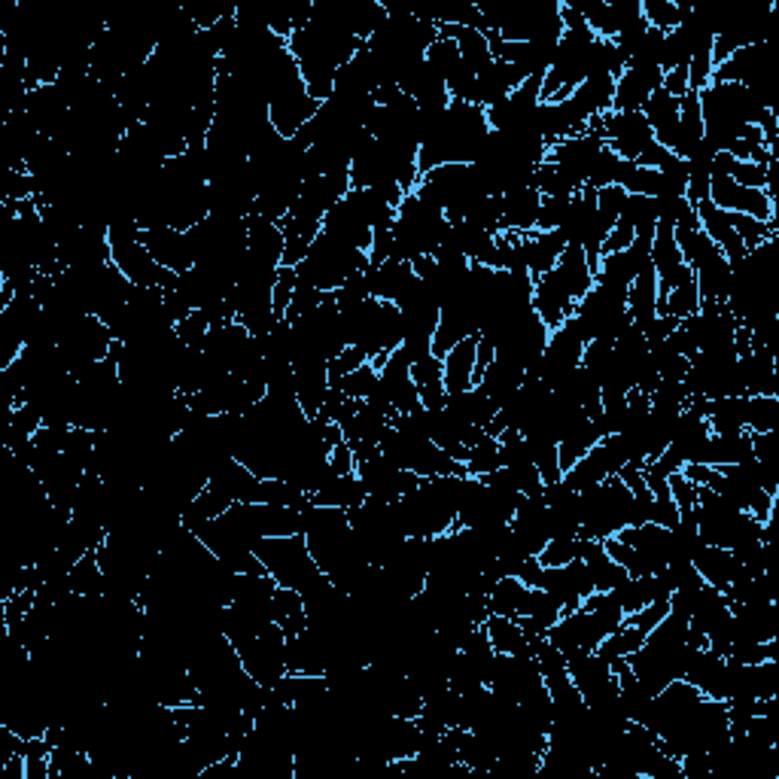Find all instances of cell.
<instances>
[{
    "mask_svg": "<svg viewBox=\"0 0 779 779\" xmlns=\"http://www.w3.org/2000/svg\"><path fill=\"white\" fill-rule=\"evenodd\" d=\"M378 381H381V372L372 366V363H366V366H360L356 372H351V375H344L336 387L344 397L368 399L372 397V390L378 387Z\"/></svg>",
    "mask_w": 779,
    "mask_h": 779,
    "instance_id": "47",
    "label": "cell"
},
{
    "mask_svg": "<svg viewBox=\"0 0 779 779\" xmlns=\"http://www.w3.org/2000/svg\"><path fill=\"white\" fill-rule=\"evenodd\" d=\"M231 645L256 686L275 688L280 676H287V633L275 621L262 627L256 637L235 640Z\"/></svg>",
    "mask_w": 779,
    "mask_h": 779,
    "instance_id": "4",
    "label": "cell"
},
{
    "mask_svg": "<svg viewBox=\"0 0 779 779\" xmlns=\"http://www.w3.org/2000/svg\"><path fill=\"white\" fill-rule=\"evenodd\" d=\"M247 253L253 260L265 262V265L280 268V260H284V231H280V226L260 214L247 216Z\"/></svg>",
    "mask_w": 779,
    "mask_h": 779,
    "instance_id": "23",
    "label": "cell"
},
{
    "mask_svg": "<svg viewBox=\"0 0 779 779\" xmlns=\"http://www.w3.org/2000/svg\"><path fill=\"white\" fill-rule=\"evenodd\" d=\"M698 311H701V292H698L694 277L686 280V284H679V287H673V290L657 302V314H670V317H676L679 323L688 321V317L698 314Z\"/></svg>",
    "mask_w": 779,
    "mask_h": 779,
    "instance_id": "39",
    "label": "cell"
},
{
    "mask_svg": "<svg viewBox=\"0 0 779 779\" xmlns=\"http://www.w3.org/2000/svg\"><path fill=\"white\" fill-rule=\"evenodd\" d=\"M463 466H466V475H473V478H485V475L497 473V469L503 466V460H500V439L485 436L481 442H475L473 448H469Z\"/></svg>",
    "mask_w": 779,
    "mask_h": 779,
    "instance_id": "40",
    "label": "cell"
},
{
    "mask_svg": "<svg viewBox=\"0 0 779 779\" xmlns=\"http://www.w3.org/2000/svg\"><path fill=\"white\" fill-rule=\"evenodd\" d=\"M551 284L554 287H561V290L569 296V299H585V292L594 287V268L588 265V256H585V250L576 244H566V250L561 253V260L557 265L549 272Z\"/></svg>",
    "mask_w": 779,
    "mask_h": 779,
    "instance_id": "16",
    "label": "cell"
},
{
    "mask_svg": "<svg viewBox=\"0 0 779 779\" xmlns=\"http://www.w3.org/2000/svg\"><path fill=\"white\" fill-rule=\"evenodd\" d=\"M520 250H524V262H527V275L536 280V277L549 275L557 265L561 253L566 250V241L561 231L533 229L530 235H520Z\"/></svg>",
    "mask_w": 779,
    "mask_h": 779,
    "instance_id": "20",
    "label": "cell"
},
{
    "mask_svg": "<svg viewBox=\"0 0 779 779\" xmlns=\"http://www.w3.org/2000/svg\"><path fill=\"white\" fill-rule=\"evenodd\" d=\"M694 211H698V226H701V231L718 247V250H721V253H725V260L731 262V265H737V262L746 256L749 250L743 247V241L737 238L728 211L716 208L709 199L701 201V204H694Z\"/></svg>",
    "mask_w": 779,
    "mask_h": 779,
    "instance_id": "15",
    "label": "cell"
},
{
    "mask_svg": "<svg viewBox=\"0 0 779 779\" xmlns=\"http://www.w3.org/2000/svg\"><path fill=\"white\" fill-rule=\"evenodd\" d=\"M272 621L280 625V630L287 633V640L305 633L307 612L302 594H299V591H290V588H277L275 596H272Z\"/></svg>",
    "mask_w": 779,
    "mask_h": 779,
    "instance_id": "32",
    "label": "cell"
},
{
    "mask_svg": "<svg viewBox=\"0 0 779 779\" xmlns=\"http://www.w3.org/2000/svg\"><path fill=\"white\" fill-rule=\"evenodd\" d=\"M621 162H625V159H618V155L612 153L610 147H603V153L596 155L594 168H591L588 186H594V189H603V186L615 184V180H618V171H621Z\"/></svg>",
    "mask_w": 779,
    "mask_h": 779,
    "instance_id": "52",
    "label": "cell"
},
{
    "mask_svg": "<svg viewBox=\"0 0 779 779\" xmlns=\"http://www.w3.org/2000/svg\"><path fill=\"white\" fill-rule=\"evenodd\" d=\"M503 201V231H515V235H530L539 223V211H542V196L533 186H520V189H508L500 196Z\"/></svg>",
    "mask_w": 779,
    "mask_h": 779,
    "instance_id": "19",
    "label": "cell"
},
{
    "mask_svg": "<svg viewBox=\"0 0 779 779\" xmlns=\"http://www.w3.org/2000/svg\"><path fill=\"white\" fill-rule=\"evenodd\" d=\"M627 314L640 329H645L657 317V275L652 265L642 268L640 275L633 277V284L627 287Z\"/></svg>",
    "mask_w": 779,
    "mask_h": 779,
    "instance_id": "27",
    "label": "cell"
},
{
    "mask_svg": "<svg viewBox=\"0 0 779 779\" xmlns=\"http://www.w3.org/2000/svg\"><path fill=\"white\" fill-rule=\"evenodd\" d=\"M603 138L594 135V131H581V135H573V138L557 140L551 143L549 153H545V162H551L554 168L564 174L569 184L581 189L588 186V177H591V168H594L596 155L603 153Z\"/></svg>",
    "mask_w": 779,
    "mask_h": 779,
    "instance_id": "8",
    "label": "cell"
},
{
    "mask_svg": "<svg viewBox=\"0 0 779 779\" xmlns=\"http://www.w3.org/2000/svg\"><path fill=\"white\" fill-rule=\"evenodd\" d=\"M329 469L336 475H353L356 473V457H353V448L348 442L336 444L329 451Z\"/></svg>",
    "mask_w": 779,
    "mask_h": 779,
    "instance_id": "56",
    "label": "cell"
},
{
    "mask_svg": "<svg viewBox=\"0 0 779 779\" xmlns=\"http://www.w3.org/2000/svg\"><path fill=\"white\" fill-rule=\"evenodd\" d=\"M353 457H356V478L363 481L366 493L375 500H384V503H397L402 497H409L412 490L420 488V481H424L414 473L397 469L390 460L384 457L378 444H356Z\"/></svg>",
    "mask_w": 779,
    "mask_h": 779,
    "instance_id": "5",
    "label": "cell"
},
{
    "mask_svg": "<svg viewBox=\"0 0 779 779\" xmlns=\"http://www.w3.org/2000/svg\"><path fill=\"white\" fill-rule=\"evenodd\" d=\"M542 566H566L569 561H579V536H557L549 539L545 549L536 554Z\"/></svg>",
    "mask_w": 779,
    "mask_h": 779,
    "instance_id": "48",
    "label": "cell"
},
{
    "mask_svg": "<svg viewBox=\"0 0 779 779\" xmlns=\"http://www.w3.org/2000/svg\"><path fill=\"white\" fill-rule=\"evenodd\" d=\"M104 588H108V579H104V569L98 564V554L95 551L83 554L71 569V591L77 596H101Z\"/></svg>",
    "mask_w": 779,
    "mask_h": 779,
    "instance_id": "37",
    "label": "cell"
},
{
    "mask_svg": "<svg viewBox=\"0 0 779 779\" xmlns=\"http://www.w3.org/2000/svg\"><path fill=\"white\" fill-rule=\"evenodd\" d=\"M311 500L317 505H329V508H344V512H351V508H356L360 503H366L368 493L366 488H363V481H360L356 473H353V475H338V478H332L326 488L317 490V493H311Z\"/></svg>",
    "mask_w": 779,
    "mask_h": 779,
    "instance_id": "34",
    "label": "cell"
},
{
    "mask_svg": "<svg viewBox=\"0 0 779 779\" xmlns=\"http://www.w3.org/2000/svg\"><path fill=\"white\" fill-rule=\"evenodd\" d=\"M664 83V71L657 64H627V71L615 79L612 110H642L649 95Z\"/></svg>",
    "mask_w": 779,
    "mask_h": 779,
    "instance_id": "13",
    "label": "cell"
},
{
    "mask_svg": "<svg viewBox=\"0 0 779 779\" xmlns=\"http://www.w3.org/2000/svg\"><path fill=\"white\" fill-rule=\"evenodd\" d=\"M706 420H709L713 432H740V429H746V397L713 399Z\"/></svg>",
    "mask_w": 779,
    "mask_h": 779,
    "instance_id": "36",
    "label": "cell"
},
{
    "mask_svg": "<svg viewBox=\"0 0 779 779\" xmlns=\"http://www.w3.org/2000/svg\"><path fill=\"white\" fill-rule=\"evenodd\" d=\"M488 630V640L493 645V652H503V655H533V645L527 640V633L520 630L515 618H505V615H490L485 621Z\"/></svg>",
    "mask_w": 779,
    "mask_h": 779,
    "instance_id": "33",
    "label": "cell"
},
{
    "mask_svg": "<svg viewBox=\"0 0 779 779\" xmlns=\"http://www.w3.org/2000/svg\"><path fill=\"white\" fill-rule=\"evenodd\" d=\"M381 390L397 414H412L414 409H420V393L412 378V360L402 348L390 353V360L381 366Z\"/></svg>",
    "mask_w": 779,
    "mask_h": 779,
    "instance_id": "11",
    "label": "cell"
},
{
    "mask_svg": "<svg viewBox=\"0 0 779 779\" xmlns=\"http://www.w3.org/2000/svg\"><path fill=\"white\" fill-rule=\"evenodd\" d=\"M691 564H694V569L701 573L703 581L713 585V588L721 591V594H725L733 581L746 573L731 549H718V545H703V549L691 557Z\"/></svg>",
    "mask_w": 779,
    "mask_h": 779,
    "instance_id": "18",
    "label": "cell"
},
{
    "mask_svg": "<svg viewBox=\"0 0 779 779\" xmlns=\"http://www.w3.org/2000/svg\"><path fill=\"white\" fill-rule=\"evenodd\" d=\"M412 378L417 384V393H420V405L424 409H444L448 393H444V372L442 360L439 356H420L412 360Z\"/></svg>",
    "mask_w": 779,
    "mask_h": 779,
    "instance_id": "30",
    "label": "cell"
},
{
    "mask_svg": "<svg viewBox=\"0 0 779 779\" xmlns=\"http://www.w3.org/2000/svg\"><path fill=\"white\" fill-rule=\"evenodd\" d=\"M530 594H533V588H527V585L520 579H515V576H503L500 581H493V588H490L488 594L490 615H505V618H520V615H527Z\"/></svg>",
    "mask_w": 779,
    "mask_h": 779,
    "instance_id": "31",
    "label": "cell"
},
{
    "mask_svg": "<svg viewBox=\"0 0 779 779\" xmlns=\"http://www.w3.org/2000/svg\"><path fill=\"white\" fill-rule=\"evenodd\" d=\"M542 591H549L561 603V612L569 615V612L581 610V600L594 591V585L588 576V566L581 561H569L566 566H545Z\"/></svg>",
    "mask_w": 779,
    "mask_h": 779,
    "instance_id": "10",
    "label": "cell"
},
{
    "mask_svg": "<svg viewBox=\"0 0 779 779\" xmlns=\"http://www.w3.org/2000/svg\"><path fill=\"white\" fill-rule=\"evenodd\" d=\"M625 201H627V192L621 189L618 184L612 186H603V189H596V214L600 219L615 229V223H618V216L625 211Z\"/></svg>",
    "mask_w": 779,
    "mask_h": 779,
    "instance_id": "49",
    "label": "cell"
},
{
    "mask_svg": "<svg viewBox=\"0 0 779 779\" xmlns=\"http://www.w3.org/2000/svg\"><path fill=\"white\" fill-rule=\"evenodd\" d=\"M642 642H645V633H642V630H637L633 625H627V621H625V625L618 627L615 633H610L606 640L596 645V652H600V655L606 657V661L612 664V661H618V657L633 655V652L640 649Z\"/></svg>",
    "mask_w": 779,
    "mask_h": 779,
    "instance_id": "43",
    "label": "cell"
},
{
    "mask_svg": "<svg viewBox=\"0 0 779 779\" xmlns=\"http://www.w3.org/2000/svg\"><path fill=\"white\" fill-rule=\"evenodd\" d=\"M603 436H600V429L594 427V420L591 417H585L581 424L564 432V439L557 442V460H561V473H566L569 466H576L596 442H600Z\"/></svg>",
    "mask_w": 779,
    "mask_h": 779,
    "instance_id": "35",
    "label": "cell"
},
{
    "mask_svg": "<svg viewBox=\"0 0 779 779\" xmlns=\"http://www.w3.org/2000/svg\"><path fill=\"white\" fill-rule=\"evenodd\" d=\"M721 676H725V657L713 652L709 645H703L694 652L691 657V664H688L686 670V682L703 691L706 698H713V701H721Z\"/></svg>",
    "mask_w": 779,
    "mask_h": 779,
    "instance_id": "26",
    "label": "cell"
},
{
    "mask_svg": "<svg viewBox=\"0 0 779 779\" xmlns=\"http://www.w3.org/2000/svg\"><path fill=\"white\" fill-rule=\"evenodd\" d=\"M542 576H545V566L539 564L536 557H527V561L520 564L518 576H515V579L524 581L527 588H542Z\"/></svg>",
    "mask_w": 779,
    "mask_h": 779,
    "instance_id": "58",
    "label": "cell"
},
{
    "mask_svg": "<svg viewBox=\"0 0 779 779\" xmlns=\"http://www.w3.org/2000/svg\"><path fill=\"white\" fill-rule=\"evenodd\" d=\"M366 363H372V356H368L360 344H348L344 351L326 363V368H329V381L338 384L344 375H351V372H356L360 366H366Z\"/></svg>",
    "mask_w": 779,
    "mask_h": 779,
    "instance_id": "50",
    "label": "cell"
},
{
    "mask_svg": "<svg viewBox=\"0 0 779 779\" xmlns=\"http://www.w3.org/2000/svg\"><path fill=\"white\" fill-rule=\"evenodd\" d=\"M366 280L372 299H378V302H393V305H397L399 299L409 292V287L417 280V275H414L412 262L387 260L381 262V265H368Z\"/></svg>",
    "mask_w": 779,
    "mask_h": 779,
    "instance_id": "17",
    "label": "cell"
},
{
    "mask_svg": "<svg viewBox=\"0 0 779 779\" xmlns=\"http://www.w3.org/2000/svg\"><path fill=\"white\" fill-rule=\"evenodd\" d=\"M618 219H625L627 226H633L637 235H655L657 229L655 199H649V196H627L625 211H621Z\"/></svg>",
    "mask_w": 779,
    "mask_h": 779,
    "instance_id": "41",
    "label": "cell"
},
{
    "mask_svg": "<svg viewBox=\"0 0 779 779\" xmlns=\"http://www.w3.org/2000/svg\"><path fill=\"white\" fill-rule=\"evenodd\" d=\"M600 138L612 153L625 162H637L652 143V125L645 123L642 110H610L600 116Z\"/></svg>",
    "mask_w": 779,
    "mask_h": 779,
    "instance_id": "6",
    "label": "cell"
},
{
    "mask_svg": "<svg viewBox=\"0 0 779 779\" xmlns=\"http://www.w3.org/2000/svg\"><path fill=\"white\" fill-rule=\"evenodd\" d=\"M679 326L686 329L688 338L694 341V348L701 353H737L733 351V338H737L740 323H737L728 305L701 302V311L691 314Z\"/></svg>",
    "mask_w": 779,
    "mask_h": 779,
    "instance_id": "7",
    "label": "cell"
},
{
    "mask_svg": "<svg viewBox=\"0 0 779 779\" xmlns=\"http://www.w3.org/2000/svg\"><path fill=\"white\" fill-rule=\"evenodd\" d=\"M746 429L749 432L779 429V397H746Z\"/></svg>",
    "mask_w": 779,
    "mask_h": 779,
    "instance_id": "44",
    "label": "cell"
},
{
    "mask_svg": "<svg viewBox=\"0 0 779 779\" xmlns=\"http://www.w3.org/2000/svg\"><path fill=\"white\" fill-rule=\"evenodd\" d=\"M576 299H569L561 287L551 284L549 275L536 277L533 280V311L539 314V321L549 326L551 332L561 329L573 314H576Z\"/></svg>",
    "mask_w": 779,
    "mask_h": 779,
    "instance_id": "22",
    "label": "cell"
},
{
    "mask_svg": "<svg viewBox=\"0 0 779 779\" xmlns=\"http://www.w3.org/2000/svg\"><path fill=\"white\" fill-rule=\"evenodd\" d=\"M709 201L728 211V214H746L762 219V223H774L777 226V204L764 189H749V186L733 184L728 174H716L709 180Z\"/></svg>",
    "mask_w": 779,
    "mask_h": 779,
    "instance_id": "9",
    "label": "cell"
},
{
    "mask_svg": "<svg viewBox=\"0 0 779 779\" xmlns=\"http://www.w3.org/2000/svg\"><path fill=\"white\" fill-rule=\"evenodd\" d=\"M630 505L633 493L625 488V481L618 475H610L606 481H600L594 488L579 493V536L581 539H594L606 542L621 527L630 524Z\"/></svg>",
    "mask_w": 779,
    "mask_h": 779,
    "instance_id": "2",
    "label": "cell"
},
{
    "mask_svg": "<svg viewBox=\"0 0 779 779\" xmlns=\"http://www.w3.org/2000/svg\"><path fill=\"white\" fill-rule=\"evenodd\" d=\"M579 561L588 566V576H591L594 591H606V594H610L612 588H618V585L627 579V569L612 561L606 549H603V542L581 539L579 536Z\"/></svg>",
    "mask_w": 779,
    "mask_h": 779,
    "instance_id": "25",
    "label": "cell"
},
{
    "mask_svg": "<svg viewBox=\"0 0 779 779\" xmlns=\"http://www.w3.org/2000/svg\"><path fill=\"white\" fill-rule=\"evenodd\" d=\"M612 95H615V77L600 74V77L581 79L579 86L573 89V95H569V101H573V104L579 108L581 116L591 123V120H596V116L610 113Z\"/></svg>",
    "mask_w": 779,
    "mask_h": 779,
    "instance_id": "29",
    "label": "cell"
},
{
    "mask_svg": "<svg viewBox=\"0 0 779 779\" xmlns=\"http://www.w3.org/2000/svg\"><path fill=\"white\" fill-rule=\"evenodd\" d=\"M688 3H673V0H642V18L649 28L661 34H670L686 13Z\"/></svg>",
    "mask_w": 779,
    "mask_h": 779,
    "instance_id": "42",
    "label": "cell"
},
{
    "mask_svg": "<svg viewBox=\"0 0 779 779\" xmlns=\"http://www.w3.org/2000/svg\"><path fill=\"white\" fill-rule=\"evenodd\" d=\"M140 241L143 247L150 250V256H153L165 272L171 275H186V272H192V250H189V238H186V231L180 229H143L140 231Z\"/></svg>",
    "mask_w": 779,
    "mask_h": 779,
    "instance_id": "12",
    "label": "cell"
},
{
    "mask_svg": "<svg viewBox=\"0 0 779 779\" xmlns=\"http://www.w3.org/2000/svg\"><path fill=\"white\" fill-rule=\"evenodd\" d=\"M174 329H177V338L184 341L189 351H201L204 341H208V332H211V323H208V317H204L201 311H192V314H189L186 321L177 323Z\"/></svg>",
    "mask_w": 779,
    "mask_h": 779,
    "instance_id": "51",
    "label": "cell"
},
{
    "mask_svg": "<svg viewBox=\"0 0 779 779\" xmlns=\"http://www.w3.org/2000/svg\"><path fill=\"white\" fill-rule=\"evenodd\" d=\"M615 536H618L621 542H627L633 551H640L655 573H661V569L673 561L670 527H661V524L645 520V524H637V527H621Z\"/></svg>",
    "mask_w": 779,
    "mask_h": 779,
    "instance_id": "14",
    "label": "cell"
},
{
    "mask_svg": "<svg viewBox=\"0 0 779 779\" xmlns=\"http://www.w3.org/2000/svg\"><path fill=\"white\" fill-rule=\"evenodd\" d=\"M713 71H716V64H713V40H709V43L694 49V55L688 62V89L703 92L713 83Z\"/></svg>",
    "mask_w": 779,
    "mask_h": 779,
    "instance_id": "46",
    "label": "cell"
},
{
    "mask_svg": "<svg viewBox=\"0 0 779 779\" xmlns=\"http://www.w3.org/2000/svg\"><path fill=\"white\" fill-rule=\"evenodd\" d=\"M457 47H460V64H463L466 71H473L475 77H478L481 71H488L490 64H493V55H490V47H488V34L475 32V28H463L457 37Z\"/></svg>",
    "mask_w": 779,
    "mask_h": 779,
    "instance_id": "38",
    "label": "cell"
},
{
    "mask_svg": "<svg viewBox=\"0 0 779 779\" xmlns=\"http://www.w3.org/2000/svg\"><path fill=\"white\" fill-rule=\"evenodd\" d=\"M475 348H478V336L463 338L451 351L444 353L442 372H444V393L457 397L473 390L475 384Z\"/></svg>",
    "mask_w": 779,
    "mask_h": 779,
    "instance_id": "21",
    "label": "cell"
},
{
    "mask_svg": "<svg viewBox=\"0 0 779 779\" xmlns=\"http://www.w3.org/2000/svg\"><path fill=\"white\" fill-rule=\"evenodd\" d=\"M667 615H670V596H657L649 606H642L640 612L625 615V621L637 627V630H642V633H649V630H652L661 618H667Z\"/></svg>",
    "mask_w": 779,
    "mask_h": 779,
    "instance_id": "54",
    "label": "cell"
},
{
    "mask_svg": "<svg viewBox=\"0 0 779 779\" xmlns=\"http://www.w3.org/2000/svg\"><path fill=\"white\" fill-rule=\"evenodd\" d=\"M253 551L265 566V573L277 581V588H290V591L307 594V591L321 588L326 581L302 533L284 536V539H260Z\"/></svg>",
    "mask_w": 779,
    "mask_h": 779,
    "instance_id": "1",
    "label": "cell"
},
{
    "mask_svg": "<svg viewBox=\"0 0 779 779\" xmlns=\"http://www.w3.org/2000/svg\"><path fill=\"white\" fill-rule=\"evenodd\" d=\"M368 253L363 250H353V247L341 244L332 235L321 231L314 238V244L307 250V256L296 265V277L302 284H311L321 292H336L348 277L366 272Z\"/></svg>",
    "mask_w": 779,
    "mask_h": 779,
    "instance_id": "3",
    "label": "cell"
},
{
    "mask_svg": "<svg viewBox=\"0 0 779 779\" xmlns=\"http://www.w3.org/2000/svg\"><path fill=\"white\" fill-rule=\"evenodd\" d=\"M661 89L667 95H673V98H686V95L691 92V89H688V64L667 71V74H664V83H661Z\"/></svg>",
    "mask_w": 779,
    "mask_h": 779,
    "instance_id": "57",
    "label": "cell"
},
{
    "mask_svg": "<svg viewBox=\"0 0 779 779\" xmlns=\"http://www.w3.org/2000/svg\"><path fill=\"white\" fill-rule=\"evenodd\" d=\"M424 62L439 74L442 79H448L454 71L460 67V47L457 40H448V37H439L432 47L427 49V55H424Z\"/></svg>",
    "mask_w": 779,
    "mask_h": 779,
    "instance_id": "45",
    "label": "cell"
},
{
    "mask_svg": "<svg viewBox=\"0 0 779 779\" xmlns=\"http://www.w3.org/2000/svg\"><path fill=\"white\" fill-rule=\"evenodd\" d=\"M520 86L518 71L512 64L505 62H493L488 71H481L478 79H475V108L490 110L497 108L500 101H505L508 95L515 92Z\"/></svg>",
    "mask_w": 779,
    "mask_h": 779,
    "instance_id": "24",
    "label": "cell"
},
{
    "mask_svg": "<svg viewBox=\"0 0 779 779\" xmlns=\"http://www.w3.org/2000/svg\"><path fill=\"white\" fill-rule=\"evenodd\" d=\"M292 292H296V268L280 265L277 268L275 290H272V307H275L277 321H284V314H287V307L292 302Z\"/></svg>",
    "mask_w": 779,
    "mask_h": 779,
    "instance_id": "53",
    "label": "cell"
},
{
    "mask_svg": "<svg viewBox=\"0 0 779 779\" xmlns=\"http://www.w3.org/2000/svg\"><path fill=\"white\" fill-rule=\"evenodd\" d=\"M524 381H527V372H524V368L515 366L512 360L493 356V363L485 368V375H481L478 387L497 402V409H503L505 402L512 399V393H515Z\"/></svg>",
    "mask_w": 779,
    "mask_h": 779,
    "instance_id": "28",
    "label": "cell"
},
{
    "mask_svg": "<svg viewBox=\"0 0 779 779\" xmlns=\"http://www.w3.org/2000/svg\"><path fill=\"white\" fill-rule=\"evenodd\" d=\"M667 488H670V497L673 503H676V508H679V515H682V512H691V508H698V488L688 481L686 475L673 473L670 478H667Z\"/></svg>",
    "mask_w": 779,
    "mask_h": 779,
    "instance_id": "55",
    "label": "cell"
}]
</instances>
